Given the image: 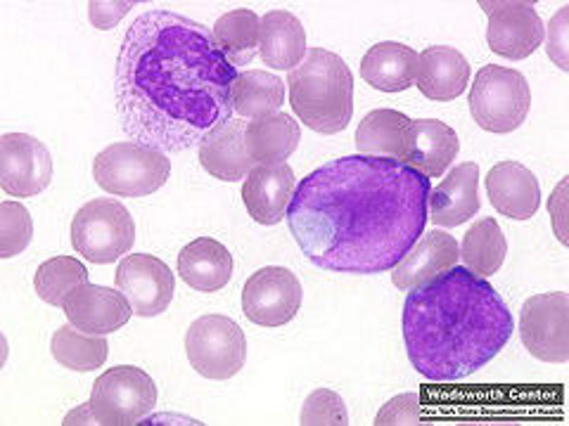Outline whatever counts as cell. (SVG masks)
<instances>
[{
	"label": "cell",
	"instance_id": "1",
	"mask_svg": "<svg viewBox=\"0 0 569 426\" xmlns=\"http://www.w3.org/2000/svg\"><path fill=\"white\" fill-rule=\"evenodd\" d=\"M430 192V178L399 159L340 156L295 187L288 225L316 268L380 275L422 237Z\"/></svg>",
	"mask_w": 569,
	"mask_h": 426
},
{
	"label": "cell",
	"instance_id": "2",
	"mask_svg": "<svg viewBox=\"0 0 569 426\" xmlns=\"http://www.w3.org/2000/svg\"><path fill=\"white\" fill-rule=\"evenodd\" d=\"M238 69L209 27L171 10L142 12L123 36L114 110L131 140L176 154L233 119Z\"/></svg>",
	"mask_w": 569,
	"mask_h": 426
},
{
	"label": "cell",
	"instance_id": "3",
	"mask_svg": "<svg viewBox=\"0 0 569 426\" xmlns=\"http://www.w3.org/2000/svg\"><path fill=\"white\" fill-rule=\"evenodd\" d=\"M512 313L491 284L458 268L411 290L403 304L408 361L430 382H460L489 365L512 339Z\"/></svg>",
	"mask_w": 569,
	"mask_h": 426
},
{
	"label": "cell",
	"instance_id": "4",
	"mask_svg": "<svg viewBox=\"0 0 569 426\" xmlns=\"http://www.w3.org/2000/svg\"><path fill=\"white\" fill-rule=\"evenodd\" d=\"M290 104L305 126L320 133H342L353 114V77L349 64L323 48L307 50L290 74Z\"/></svg>",
	"mask_w": 569,
	"mask_h": 426
},
{
	"label": "cell",
	"instance_id": "5",
	"mask_svg": "<svg viewBox=\"0 0 569 426\" xmlns=\"http://www.w3.org/2000/svg\"><path fill=\"white\" fill-rule=\"evenodd\" d=\"M171 175V159L157 148L136 140L114 142L93 162L96 183L117 197H148L164 187Z\"/></svg>",
	"mask_w": 569,
	"mask_h": 426
},
{
	"label": "cell",
	"instance_id": "6",
	"mask_svg": "<svg viewBox=\"0 0 569 426\" xmlns=\"http://www.w3.org/2000/svg\"><path fill=\"white\" fill-rule=\"evenodd\" d=\"M531 91L520 71L487 64L477 71L470 91V112L479 129L506 135L527 121Z\"/></svg>",
	"mask_w": 569,
	"mask_h": 426
},
{
	"label": "cell",
	"instance_id": "7",
	"mask_svg": "<svg viewBox=\"0 0 569 426\" xmlns=\"http://www.w3.org/2000/svg\"><path fill=\"white\" fill-rule=\"evenodd\" d=\"M133 242V216L114 197H98L83 204L71 221V244L91 263H114L129 256Z\"/></svg>",
	"mask_w": 569,
	"mask_h": 426
},
{
	"label": "cell",
	"instance_id": "8",
	"mask_svg": "<svg viewBox=\"0 0 569 426\" xmlns=\"http://www.w3.org/2000/svg\"><path fill=\"white\" fill-rule=\"evenodd\" d=\"M186 353L198 375L226 382L236 377L247 361L244 332L226 315H202L186 332Z\"/></svg>",
	"mask_w": 569,
	"mask_h": 426
},
{
	"label": "cell",
	"instance_id": "9",
	"mask_svg": "<svg viewBox=\"0 0 569 426\" xmlns=\"http://www.w3.org/2000/svg\"><path fill=\"white\" fill-rule=\"evenodd\" d=\"M157 403V384L146 369L136 365H119L107 369L93 384L91 405L93 417L104 426H131L146 419Z\"/></svg>",
	"mask_w": 569,
	"mask_h": 426
},
{
	"label": "cell",
	"instance_id": "10",
	"mask_svg": "<svg viewBox=\"0 0 569 426\" xmlns=\"http://www.w3.org/2000/svg\"><path fill=\"white\" fill-rule=\"evenodd\" d=\"M525 348L543 363L569 361V294L550 292L527 298L520 311Z\"/></svg>",
	"mask_w": 569,
	"mask_h": 426
},
{
	"label": "cell",
	"instance_id": "11",
	"mask_svg": "<svg viewBox=\"0 0 569 426\" xmlns=\"http://www.w3.org/2000/svg\"><path fill=\"white\" fill-rule=\"evenodd\" d=\"M489 17L487 43L506 60H527L543 43L546 27L527 0H482L479 3Z\"/></svg>",
	"mask_w": 569,
	"mask_h": 426
},
{
	"label": "cell",
	"instance_id": "12",
	"mask_svg": "<svg viewBox=\"0 0 569 426\" xmlns=\"http://www.w3.org/2000/svg\"><path fill=\"white\" fill-rule=\"evenodd\" d=\"M305 290L297 275L280 265L257 271L242 287V313L259 327H282L299 313Z\"/></svg>",
	"mask_w": 569,
	"mask_h": 426
},
{
	"label": "cell",
	"instance_id": "13",
	"mask_svg": "<svg viewBox=\"0 0 569 426\" xmlns=\"http://www.w3.org/2000/svg\"><path fill=\"white\" fill-rule=\"evenodd\" d=\"M52 181V156L39 138L6 133L0 138V187L12 197H36Z\"/></svg>",
	"mask_w": 569,
	"mask_h": 426
},
{
	"label": "cell",
	"instance_id": "14",
	"mask_svg": "<svg viewBox=\"0 0 569 426\" xmlns=\"http://www.w3.org/2000/svg\"><path fill=\"white\" fill-rule=\"evenodd\" d=\"M117 287L129 298L133 315H162L173 301L176 277L169 265L152 254L123 256L117 268Z\"/></svg>",
	"mask_w": 569,
	"mask_h": 426
},
{
	"label": "cell",
	"instance_id": "15",
	"mask_svg": "<svg viewBox=\"0 0 569 426\" xmlns=\"http://www.w3.org/2000/svg\"><path fill=\"white\" fill-rule=\"evenodd\" d=\"M64 313L69 323L86 334L107 336L121 327L133 315L129 298L117 290L98 287V284H83L64 301Z\"/></svg>",
	"mask_w": 569,
	"mask_h": 426
},
{
	"label": "cell",
	"instance_id": "16",
	"mask_svg": "<svg viewBox=\"0 0 569 426\" xmlns=\"http://www.w3.org/2000/svg\"><path fill=\"white\" fill-rule=\"evenodd\" d=\"M295 187L297 178L288 162L254 166L247 173V181L242 185V202L252 221L261 225H278L288 216Z\"/></svg>",
	"mask_w": 569,
	"mask_h": 426
},
{
	"label": "cell",
	"instance_id": "17",
	"mask_svg": "<svg viewBox=\"0 0 569 426\" xmlns=\"http://www.w3.org/2000/svg\"><path fill=\"white\" fill-rule=\"evenodd\" d=\"M479 211V166L475 162L458 164L427 200V221L439 227H456L470 221Z\"/></svg>",
	"mask_w": 569,
	"mask_h": 426
},
{
	"label": "cell",
	"instance_id": "18",
	"mask_svg": "<svg viewBox=\"0 0 569 426\" xmlns=\"http://www.w3.org/2000/svg\"><path fill=\"white\" fill-rule=\"evenodd\" d=\"M458 258V242L449 233H439V230L422 233L411 252L391 268V282L406 292L418 290L441 273L451 271Z\"/></svg>",
	"mask_w": 569,
	"mask_h": 426
},
{
	"label": "cell",
	"instance_id": "19",
	"mask_svg": "<svg viewBox=\"0 0 569 426\" xmlns=\"http://www.w3.org/2000/svg\"><path fill=\"white\" fill-rule=\"evenodd\" d=\"M247 121L228 119L221 126L207 133L200 142V164L202 169L219 178L223 183H238L254 169V159L249 156L247 145Z\"/></svg>",
	"mask_w": 569,
	"mask_h": 426
},
{
	"label": "cell",
	"instance_id": "20",
	"mask_svg": "<svg viewBox=\"0 0 569 426\" xmlns=\"http://www.w3.org/2000/svg\"><path fill=\"white\" fill-rule=\"evenodd\" d=\"M472 69L462 52L451 45H430L418 55L416 83L427 100L451 102L466 93Z\"/></svg>",
	"mask_w": 569,
	"mask_h": 426
},
{
	"label": "cell",
	"instance_id": "21",
	"mask_svg": "<svg viewBox=\"0 0 569 426\" xmlns=\"http://www.w3.org/2000/svg\"><path fill=\"white\" fill-rule=\"evenodd\" d=\"M487 194L493 209L512 221H529L541 204L537 175L518 162H501L489 171Z\"/></svg>",
	"mask_w": 569,
	"mask_h": 426
},
{
	"label": "cell",
	"instance_id": "22",
	"mask_svg": "<svg viewBox=\"0 0 569 426\" xmlns=\"http://www.w3.org/2000/svg\"><path fill=\"white\" fill-rule=\"evenodd\" d=\"M178 275L194 292H219L233 277V256L221 242L198 237L178 254Z\"/></svg>",
	"mask_w": 569,
	"mask_h": 426
},
{
	"label": "cell",
	"instance_id": "23",
	"mask_svg": "<svg viewBox=\"0 0 569 426\" xmlns=\"http://www.w3.org/2000/svg\"><path fill=\"white\" fill-rule=\"evenodd\" d=\"M460 152V140L451 126L437 119L413 121L411 148L403 164L420 171L427 178H437L449 171Z\"/></svg>",
	"mask_w": 569,
	"mask_h": 426
},
{
	"label": "cell",
	"instance_id": "24",
	"mask_svg": "<svg viewBox=\"0 0 569 426\" xmlns=\"http://www.w3.org/2000/svg\"><path fill=\"white\" fill-rule=\"evenodd\" d=\"M418 52L397 41L372 45L361 60V79L382 93H401L416 83Z\"/></svg>",
	"mask_w": 569,
	"mask_h": 426
},
{
	"label": "cell",
	"instance_id": "25",
	"mask_svg": "<svg viewBox=\"0 0 569 426\" xmlns=\"http://www.w3.org/2000/svg\"><path fill=\"white\" fill-rule=\"evenodd\" d=\"M259 55L266 67L278 71H292L307 58V31L288 10H273L261 17V45Z\"/></svg>",
	"mask_w": 569,
	"mask_h": 426
},
{
	"label": "cell",
	"instance_id": "26",
	"mask_svg": "<svg viewBox=\"0 0 569 426\" xmlns=\"http://www.w3.org/2000/svg\"><path fill=\"white\" fill-rule=\"evenodd\" d=\"M301 140L299 123L284 112H276L247 123L244 145L259 166L284 164Z\"/></svg>",
	"mask_w": 569,
	"mask_h": 426
},
{
	"label": "cell",
	"instance_id": "27",
	"mask_svg": "<svg viewBox=\"0 0 569 426\" xmlns=\"http://www.w3.org/2000/svg\"><path fill=\"white\" fill-rule=\"evenodd\" d=\"M413 119L397 110H372L356 131V148L366 156L399 159L403 162L411 148Z\"/></svg>",
	"mask_w": 569,
	"mask_h": 426
},
{
	"label": "cell",
	"instance_id": "28",
	"mask_svg": "<svg viewBox=\"0 0 569 426\" xmlns=\"http://www.w3.org/2000/svg\"><path fill=\"white\" fill-rule=\"evenodd\" d=\"M211 33L226 60L240 69L257 58L261 45V20L252 10H230L219 17Z\"/></svg>",
	"mask_w": 569,
	"mask_h": 426
},
{
	"label": "cell",
	"instance_id": "29",
	"mask_svg": "<svg viewBox=\"0 0 569 426\" xmlns=\"http://www.w3.org/2000/svg\"><path fill=\"white\" fill-rule=\"evenodd\" d=\"M233 112L247 119H261L280 112L284 102V81L261 69L240 71L233 81Z\"/></svg>",
	"mask_w": 569,
	"mask_h": 426
},
{
	"label": "cell",
	"instance_id": "30",
	"mask_svg": "<svg viewBox=\"0 0 569 426\" xmlns=\"http://www.w3.org/2000/svg\"><path fill=\"white\" fill-rule=\"evenodd\" d=\"M508 242L501 225L493 219H479L458 246V256L466 263V268L479 277H491L506 261Z\"/></svg>",
	"mask_w": 569,
	"mask_h": 426
},
{
	"label": "cell",
	"instance_id": "31",
	"mask_svg": "<svg viewBox=\"0 0 569 426\" xmlns=\"http://www.w3.org/2000/svg\"><path fill=\"white\" fill-rule=\"evenodd\" d=\"M50 351L58 365L71 372H93L104 365L110 344H107L104 336L86 334L69 323L52 334Z\"/></svg>",
	"mask_w": 569,
	"mask_h": 426
},
{
	"label": "cell",
	"instance_id": "32",
	"mask_svg": "<svg viewBox=\"0 0 569 426\" xmlns=\"http://www.w3.org/2000/svg\"><path fill=\"white\" fill-rule=\"evenodd\" d=\"M88 284L86 265L71 256H56L39 265L33 275V287L46 304L62 308L64 301Z\"/></svg>",
	"mask_w": 569,
	"mask_h": 426
},
{
	"label": "cell",
	"instance_id": "33",
	"mask_svg": "<svg viewBox=\"0 0 569 426\" xmlns=\"http://www.w3.org/2000/svg\"><path fill=\"white\" fill-rule=\"evenodd\" d=\"M33 240V221L20 202L0 204V258L22 254Z\"/></svg>",
	"mask_w": 569,
	"mask_h": 426
},
{
	"label": "cell",
	"instance_id": "34",
	"mask_svg": "<svg viewBox=\"0 0 569 426\" xmlns=\"http://www.w3.org/2000/svg\"><path fill=\"white\" fill-rule=\"evenodd\" d=\"M301 424L305 426H347L349 413L340 394L330 388H316L301 407Z\"/></svg>",
	"mask_w": 569,
	"mask_h": 426
},
{
	"label": "cell",
	"instance_id": "35",
	"mask_svg": "<svg viewBox=\"0 0 569 426\" xmlns=\"http://www.w3.org/2000/svg\"><path fill=\"white\" fill-rule=\"evenodd\" d=\"M546 52L562 71H569V8L562 6L543 33Z\"/></svg>",
	"mask_w": 569,
	"mask_h": 426
},
{
	"label": "cell",
	"instance_id": "36",
	"mask_svg": "<svg viewBox=\"0 0 569 426\" xmlns=\"http://www.w3.org/2000/svg\"><path fill=\"white\" fill-rule=\"evenodd\" d=\"M378 426H403V424H422L420 398L418 394H401L391 398L376 417Z\"/></svg>",
	"mask_w": 569,
	"mask_h": 426
},
{
	"label": "cell",
	"instance_id": "37",
	"mask_svg": "<svg viewBox=\"0 0 569 426\" xmlns=\"http://www.w3.org/2000/svg\"><path fill=\"white\" fill-rule=\"evenodd\" d=\"M133 6L136 3H131V0H123V3H100V0H91L88 3V17H91V24L96 29H114Z\"/></svg>",
	"mask_w": 569,
	"mask_h": 426
},
{
	"label": "cell",
	"instance_id": "38",
	"mask_svg": "<svg viewBox=\"0 0 569 426\" xmlns=\"http://www.w3.org/2000/svg\"><path fill=\"white\" fill-rule=\"evenodd\" d=\"M64 426H74V424H98L96 422V417H93V410H91V405H81V407H77V410H71L67 417H64V422H62Z\"/></svg>",
	"mask_w": 569,
	"mask_h": 426
}]
</instances>
